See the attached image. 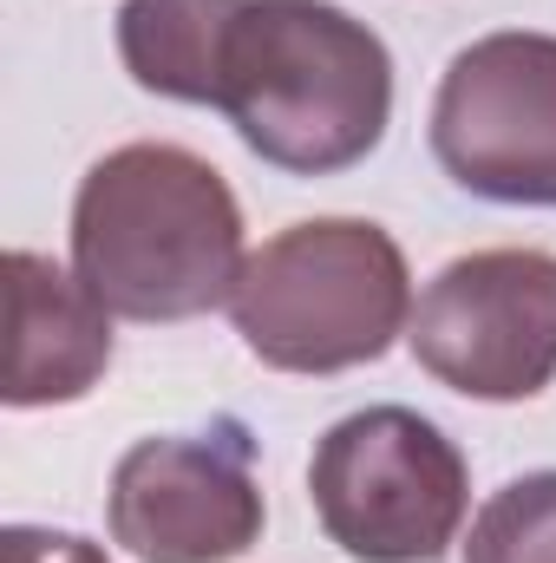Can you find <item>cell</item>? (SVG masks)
<instances>
[{
    "label": "cell",
    "mask_w": 556,
    "mask_h": 563,
    "mask_svg": "<svg viewBox=\"0 0 556 563\" xmlns=\"http://www.w3.org/2000/svg\"><path fill=\"white\" fill-rule=\"evenodd\" d=\"M243 210L223 170L184 144H119L73 197V276L125 321H197L230 308Z\"/></svg>",
    "instance_id": "6da1fadb"
},
{
    "label": "cell",
    "mask_w": 556,
    "mask_h": 563,
    "mask_svg": "<svg viewBox=\"0 0 556 563\" xmlns=\"http://www.w3.org/2000/svg\"><path fill=\"white\" fill-rule=\"evenodd\" d=\"M216 112L288 177L354 170L387 139L393 53L334 0H243Z\"/></svg>",
    "instance_id": "7a4b0ae2"
},
{
    "label": "cell",
    "mask_w": 556,
    "mask_h": 563,
    "mask_svg": "<svg viewBox=\"0 0 556 563\" xmlns=\"http://www.w3.org/2000/svg\"><path fill=\"white\" fill-rule=\"evenodd\" d=\"M230 321L276 374H347L380 361L413 328L407 250L367 217L288 223L249 250Z\"/></svg>",
    "instance_id": "3957f363"
},
{
    "label": "cell",
    "mask_w": 556,
    "mask_h": 563,
    "mask_svg": "<svg viewBox=\"0 0 556 563\" xmlns=\"http://www.w3.org/2000/svg\"><path fill=\"white\" fill-rule=\"evenodd\" d=\"M308 492L327 544L354 563H438L471 511L465 452L413 407H367L321 432Z\"/></svg>",
    "instance_id": "277c9868"
},
{
    "label": "cell",
    "mask_w": 556,
    "mask_h": 563,
    "mask_svg": "<svg viewBox=\"0 0 556 563\" xmlns=\"http://www.w3.org/2000/svg\"><path fill=\"white\" fill-rule=\"evenodd\" d=\"M413 361L465 400H531L556 380V256L471 250L425 282L413 308Z\"/></svg>",
    "instance_id": "5b68a950"
},
{
    "label": "cell",
    "mask_w": 556,
    "mask_h": 563,
    "mask_svg": "<svg viewBox=\"0 0 556 563\" xmlns=\"http://www.w3.org/2000/svg\"><path fill=\"white\" fill-rule=\"evenodd\" d=\"M432 157L485 203L556 210V33L471 40L438 79Z\"/></svg>",
    "instance_id": "8992f818"
},
{
    "label": "cell",
    "mask_w": 556,
    "mask_h": 563,
    "mask_svg": "<svg viewBox=\"0 0 556 563\" xmlns=\"http://www.w3.org/2000/svg\"><path fill=\"white\" fill-rule=\"evenodd\" d=\"M112 538L138 563H236L256 551L269 505L256 439L236 413L203 432L138 439L112 472Z\"/></svg>",
    "instance_id": "52a82bcc"
},
{
    "label": "cell",
    "mask_w": 556,
    "mask_h": 563,
    "mask_svg": "<svg viewBox=\"0 0 556 563\" xmlns=\"http://www.w3.org/2000/svg\"><path fill=\"white\" fill-rule=\"evenodd\" d=\"M112 367V308L53 256H7V407L86 400Z\"/></svg>",
    "instance_id": "ba28073f"
},
{
    "label": "cell",
    "mask_w": 556,
    "mask_h": 563,
    "mask_svg": "<svg viewBox=\"0 0 556 563\" xmlns=\"http://www.w3.org/2000/svg\"><path fill=\"white\" fill-rule=\"evenodd\" d=\"M236 13H243V0H125L119 7V59L144 92L216 112Z\"/></svg>",
    "instance_id": "9c48e42d"
},
{
    "label": "cell",
    "mask_w": 556,
    "mask_h": 563,
    "mask_svg": "<svg viewBox=\"0 0 556 563\" xmlns=\"http://www.w3.org/2000/svg\"><path fill=\"white\" fill-rule=\"evenodd\" d=\"M465 563H556V472H524L471 518Z\"/></svg>",
    "instance_id": "30bf717a"
},
{
    "label": "cell",
    "mask_w": 556,
    "mask_h": 563,
    "mask_svg": "<svg viewBox=\"0 0 556 563\" xmlns=\"http://www.w3.org/2000/svg\"><path fill=\"white\" fill-rule=\"evenodd\" d=\"M0 563H112L92 538L53 531V525H7L0 531Z\"/></svg>",
    "instance_id": "8fae6325"
}]
</instances>
